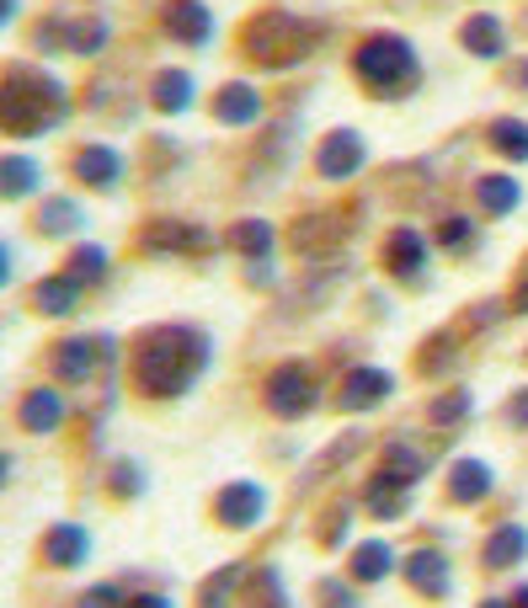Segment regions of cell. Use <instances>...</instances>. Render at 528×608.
<instances>
[{
  "mask_svg": "<svg viewBox=\"0 0 528 608\" xmlns=\"http://www.w3.org/2000/svg\"><path fill=\"white\" fill-rule=\"evenodd\" d=\"M208 364V342L198 331H182V325H171V331H156V336H145V347L134 353V379H139V390H150V395H182Z\"/></svg>",
  "mask_w": 528,
  "mask_h": 608,
  "instance_id": "1",
  "label": "cell"
},
{
  "mask_svg": "<svg viewBox=\"0 0 528 608\" xmlns=\"http://www.w3.org/2000/svg\"><path fill=\"white\" fill-rule=\"evenodd\" d=\"M315 38H321L315 22H299V16H288V11H267V16H256V22L245 27V54L262 59V65H288V59L310 54Z\"/></svg>",
  "mask_w": 528,
  "mask_h": 608,
  "instance_id": "2",
  "label": "cell"
},
{
  "mask_svg": "<svg viewBox=\"0 0 528 608\" xmlns=\"http://www.w3.org/2000/svg\"><path fill=\"white\" fill-rule=\"evenodd\" d=\"M65 113V91L54 81H33V91H22V76L11 70V85L0 91V123L11 134H43V123H54Z\"/></svg>",
  "mask_w": 528,
  "mask_h": 608,
  "instance_id": "3",
  "label": "cell"
},
{
  "mask_svg": "<svg viewBox=\"0 0 528 608\" xmlns=\"http://www.w3.org/2000/svg\"><path fill=\"white\" fill-rule=\"evenodd\" d=\"M358 76H364L374 91L401 96V91L416 81V59H411V48L401 38H374L358 48Z\"/></svg>",
  "mask_w": 528,
  "mask_h": 608,
  "instance_id": "4",
  "label": "cell"
},
{
  "mask_svg": "<svg viewBox=\"0 0 528 608\" xmlns=\"http://www.w3.org/2000/svg\"><path fill=\"white\" fill-rule=\"evenodd\" d=\"M267 405L278 411V416H299V411H310L315 405V385H310V374L305 368H278L273 379H267Z\"/></svg>",
  "mask_w": 528,
  "mask_h": 608,
  "instance_id": "5",
  "label": "cell"
},
{
  "mask_svg": "<svg viewBox=\"0 0 528 608\" xmlns=\"http://www.w3.org/2000/svg\"><path fill=\"white\" fill-rule=\"evenodd\" d=\"M347 219L342 214H315V219H299L294 225V251H305V256H325L331 245L347 241Z\"/></svg>",
  "mask_w": 528,
  "mask_h": 608,
  "instance_id": "6",
  "label": "cell"
},
{
  "mask_svg": "<svg viewBox=\"0 0 528 608\" xmlns=\"http://www.w3.org/2000/svg\"><path fill=\"white\" fill-rule=\"evenodd\" d=\"M384 395H390V374H384V368H353V374L342 379V405H347V411L379 405Z\"/></svg>",
  "mask_w": 528,
  "mask_h": 608,
  "instance_id": "7",
  "label": "cell"
},
{
  "mask_svg": "<svg viewBox=\"0 0 528 608\" xmlns=\"http://www.w3.org/2000/svg\"><path fill=\"white\" fill-rule=\"evenodd\" d=\"M364 165V139L358 134H331L321 150V176H331V182H342V176H353Z\"/></svg>",
  "mask_w": 528,
  "mask_h": 608,
  "instance_id": "8",
  "label": "cell"
},
{
  "mask_svg": "<svg viewBox=\"0 0 528 608\" xmlns=\"http://www.w3.org/2000/svg\"><path fill=\"white\" fill-rule=\"evenodd\" d=\"M145 245H150V251H204L208 236H204V230H193V225H171V219H156V225L145 230Z\"/></svg>",
  "mask_w": 528,
  "mask_h": 608,
  "instance_id": "9",
  "label": "cell"
},
{
  "mask_svg": "<svg viewBox=\"0 0 528 608\" xmlns=\"http://www.w3.org/2000/svg\"><path fill=\"white\" fill-rule=\"evenodd\" d=\"M59 416H65L59 390H33V395L22 401V427H27V433H54V427H59Z\"/></svg>",
  "mask_w": 528,
  "mask_h": 608,
  "instance_id": "10",
  "label": "cell"
},
{
  "mask_svg": "<svg viewBox=\"0 0 528 608\" xmlns=\"http://www.w3.org/2000/svg\"><path fill=\"white\" fill-rule=\"evenodd\" d=\"M219 518L230 528H245L262 518V491L256 486H230L225 496H219Z\"/></svg>",
  "mask_w": 528,
  "mask_h": 608,
  "instance_id": "11",
  "label": "cell"
},
{
  "mask_svg": "<svg viewBox=\"0 0 528 608\" xmlns=\"http://www.w3.org/2000/svg\"><path fill=\"white\" fill-rule=\"evenodd\" d=\"M165 27H171L176 38H187V43H204L208 33H214L208 11H204V5H193V0H176V5L165 11Z\"/></svg>",
  "mask_w": 528,
  "mask_h": 608,
  "instance_id": "12",
  "label": "cell"
},
{
  "mask_svg": "<svg viewBox=\"0 0 528 608\" xmlns=\"http://www.w3.org/2000/svg\"><path fill=\"white\" fill-rule=\"evenodd\" d=\"M262 113V96L251 85H225V96L214 102V118L219 123H256Z\"/></svg>",
  "mask_w": 528,
  "mask_h": 608,
  "instance_id": "13",
  "label": "cell"
},
{
  "mask_svg": "<svg viewBox=\"0 0 528 608\" xmlns=\"http://www.w3.org/2000/svg\"><path fill=\"white\" fill-rule=\"evenodd\" d=\"M96 342H59V358H54V368H59V379H70V385H81V379H91V368H96Z\"/></svg>",
  "mask_w": 528,
  "mask_h": 608,
  "instance_id": "14",
  "label": "cell"
},
{
  "mask_svg": "<svg viewBox=\"0 0 528 608\" xmlns=\"http://www.w3.org/2000/svg\"><path fill=\"white\" fill-rule=\"evenodd\" d=\"M48 561H54V566H76V561H85V528H76V524L54 528V534H48Z\"/></svg>",
  "mask_w": 528,
  "mask_h": 608,
  "instance_id": "15",
  "label": "cell"
},
{
  "mask_svg": "<svg viewBox=\"0 0 528 608\" xmlns=\"http://www.w3.org/2000/svg\"><path fill=\"white\" fill-rule=\"evenodd\" d=\"M422 262H427V245H422V236H416V230H395V236H390V267H395L401 278H411Z\"/></svg>",
  "mask_w": 528,
  "mask_h": 608,
  "instance_id": "16",
  "label": "cell"
},
{
  "mask_svg": "<svg viewBox=\"0 0 528 608\" xmlns=\"http://www.w3.org/2000/svg\"><path fill=\"white\" fill-rule=\"evenodd\" d=\"M123 161L113 156V150H102V145H91V150H81V176L91 182V187H113L118 182Z\"/></svg>",
  "mask_w": 528,
  "mask_h": 608,
  "instance_id": "17",
  "label": "cell"
},
{
  "mask_svg": "<svg viewBox=\"0 0 528 608\" xmlns=\"http://www.w3.org/2000/svg\"><path fill=\"white\" fill-rule=\"evenodd\" d=\"M528 550V534L518 524H507V528H496L491 534V544H486V566H507V561H518Z\"/></svg>",
  "mask_w": 528,
  "mask_h": 608,
  "instance_id": "18",
  "label": "cell"
},
{
  "mask_svg": "<svg viewBox=\"0 0 528 608\" xmlns=\"http://www.w3.org/2000/svg\"><path fill=\"white\" fill-rule=\"evenodd\" d=\"M379 475H384L390 486H411V481L422 475V459H416L411 448H384V464H379Z\"/></svg>",
  "mask_w": 528,
  "mask_h": 608,
  "instance_id": "19",
  "label": "cell"
},
{
  "mask_svg": "<svg viewBox=\"0 0 528 608\" xmlns=\"http://www.w3.org/2000/svg\"><path fill=\"white\" fill-rule=\"evenodd\" d=\"M76 288L70 278H48V284H38V305L48 310V316H70L76 310Z\"/></svg>",
  "mask_w": 528,
  "mask_h": 608,
  "instance_id": "20",
  "label": "cell"
},
{
  "mask_svg": "<svg viewBox=\"0 0 528 608\" xmlns=\"http://www.w3.org/2000/svg\"><path fill=\"white\" fill-rule=\"evenodd\" d=\"M486 470H481V464H470V459H464V464H454V496H459V502H481V496H486Z\"/></svg>",
  "mask_w": 528,
  "mask_h": 608,
  "instance_id": "21",
  "label": "cell"
},
{
  "mask_svg": "<svg viewBox=\"0 0 528 608\" xmlns=\"http://www.w3.org/2000/svg\"><path fill=\"white\" fill-rule=\"evenodd\" d=\"M464 43H470L475 54L496 59V54H502V27H496L491 16H475V22H464Z\"/></svg>",
  "mask_w": 528,
  "mask_h": 608,
  "instance_id": "22",
  "label": "cell"
},
{
  "mask_svg": "<svg viewBox=\"0 0 528 608\" xmlns=\"http://www.w3.org/2000/svg\"><path fill=\"white\" fill-rule=\"evenodd\" d=\"M481 203H486L491 214H507L518 203V182L513 176H481Z\"/></svg>",
  "mask_w": 528,
  "mask_h": 608,
  "instance_id": "23",
  "label": "cell"
},
{
  "mask_svg": "<svg viewBox=\"0 0 528 608\" xmlns=\"http://www.w3.org/2000/svg\"><path fill=\"white\" fill-rule=\"evenodd\" d=\"M411 582H416V587H427V593H444V587H448L444 561H438V555H427V550H422V555H411Z\"/></svg>",
  "mask_w": 528,
  "mask_h": 608,
  "instance_id": "24",
  "label": "cell"
},
{
  "mask_svg": "<svg viewBox=\"0 0 528 608\" xmlns=\"http://www.w3.org/2000/svg\"><path fill=\"white\" fill-rule=\"evenodd\" d=\"M230 241L241 245L245 256H267V245H273V230H267V225H262V219H241V225H236V236H230Z\"/></svg>",
  "mask_w": 528,
  "mask_h": 608,
  "instance_id": "25",
  "label": "cell"
},
{
  "mask_svg": "<svg viewBox=\"0 0 528 608\" xmlns=\"http://www.w3.org/2000/svg\"><path fill=\"white\" fill-rule=\"evenodd\" d=\"M102 273H107V256H102L96 245H85V251L70 256V284H96Z\"/></svg>",
  "mask_w": 528,
  "mask_h": 608,
  "instance_id": "26",
  "label": "cell"
},
{
  "mask_svg": "<svg viewBox=\"0 0 528 608\" xmlns=\"http://www.w3.org/2000/svg\"><path fill=\"white\" fill-rule=\"evenodd\" d=\"M390 566H395L390 544H364V550H358V561H353V571H358L364 582H374V576H384Z\"/></svg>",
  "mask_w": 528,
  "mask_h": 608,
  "instance_id": "27",
  "label": "cell"
},
{
  "mask_svg": "<svg viewBox=\"0 0 528 608\" xmlns=\"http://www.w3.org/2000/svg\"><path fill=\"white\" fill-rule=\"evenodd\" d=\"M491 139H496V150H507L513 161H528V128L524 123H496Z\"/></svg>",
  "mask_w": 528,
  "mask_h": 608,
  "instance_id": "28",
  "label": "cell"
},
{
  "mask_svg": "<svg viewBox=\"0 0 528 608\" xmlns=\"http://www.w3.org/2000/svg\"><path fill=\"white\" fill-rule=\"evenodd\" d=\"M464 411H470V390H454V395L427 405V422H433V427H448V422H459Z\"/></svg>",
  "mask_w": 528,
  "mask_h": 608,
  "instance_id": "29",
  "label": "cell"
},
{
  "mask_svg": "<svg viewBox=\"0 0 528 608\" xmlns=\"http://www.w3.org/2000/svg\"><path fill=\"white\" fill-rule=\"evenodd\" d=\"M156 102H161L165 113L187 107V76H161V91H156Z\"/></svg>",
  "mask_w": 528,
  "mask_h": 608,
  "instance_id": "30",
  "label": "cell"
},
{
  "mask_svg": "<svg viewBox=\"0 0 528 608\" xmlns=\"http://www.w3.org/2000/svg\"><path fill=\"white\" fill-rule=\"evenodd\" d=\"M70 225H76V203L54 198L48 208H43V230H54V236H59V230H70Z\"/></svg>",
  "mask_w": 528,
  "mask_h": 608,
  "instance_id": "31",
  "label": "cell"
},
{
  "mask_svg": "<svg viewBox=\"0 0 528 608\" xmlns=\"http://www.w3.org/2000/svg\"><path fill=\"white\" fill-rule=\"evenodd\" d=\"M27 187H33V165H27V161H5V193H11V198H22Z\"/></svg>",
  "mask_w": 528,
  "mask_h": 608,
  "instance_id": "32",
  "label": "cell"
},
{
  "mask_svg": "<svg viewBox=\"0 0 528 608\" xmlns=\"http://www.w3.org/2000/svg\"><path fill=\"white\" fill-rule=\"evenodd\" d=\"M464 236H470V225H464V219H448V225H444V245H464Z\"/></svg>",
  "mask_w": 528,
  "mask_h": 608,
  "instance_id": "33",
  "label": "cell"
},
{
  "mask_svg": "<svg viewBox=\"0 0 528 608\" xmlns=\"http://www.w3.org/2000/svg\"><path fill=\"white\" fill-rule=\"evenodd\" d=\"M507 416H513V427H528V390H524V395H513Z\"/></svg>",
  "mask_w": 528,
  "mask_h": 608,
  "instance_id": "34",
  "label": "cell"
},
{
  "mask_svg": "<svg viewBox=\"0 0 528 608\" xmlns=\"http://www.w3.org/2000/svg\"><path fill=\"white\" fill-rule=\"evenodd\" d=\"M513 310H528V267H524V278H518V294H513Z\"/></svg>",
  "mask_w": 528,
  "mask_h": 608,
  "instance_id": "35",
  "label": "cell"
},
{
  "mask_svg": "<svg viewBox=\"0 0 528 608\" xmlns=\"http://www.w3.org/2000/svg\"><path fill=\"white\" fill-rule=\"evenodd\" d=\"M91 608H113V587H102V593H91Z\"/></svg>",
  "mask_w": 528,
  "mask_h": 608,
  "instance_id": "36",
  "label": "cell"
},
{
  "mask_svg": "<svg viewBox=\"0 0 528 608\" xmlns=\"http://www.w3.org/2000/svg\"><path fill=\"white\" fill-rule=\"evenodd\" d=\"M134 608H171V604H165V598H139Z\"/></svg>",
  "mask_w": 528,
  "mask_h": 608,
  "instance_id": "37",
  "label": "cell"
},
{
  "mask_svg": "<svg viewBox=\"0 0 528 608\" xmlns=\"http://www.w3.org/2000/svg\"><path fill=\"white\" fill-rule=\"evenodd\" d=\"M513 604H518V608H528V587H524V593H518V598H513Z\"/></svg>",
  "mask_w": 528,
  "mask_h": 608,
  "instance_id": "38",
  "label": "cell"
},
{
  "mask_svg": "<svg viewBox=\"0 0 528 608\" xmlns=\"http://www.w3.org/2000/svg\"><path fill=\"white\" fill-rule=\"evenodd\" d=\"M486 608H513V604H486Z\"/></svg>",
  "mask_w": 528,
  "mask_h": 608,
  "instance_id": "39",
  "label": "cell"
}]
</instances>
